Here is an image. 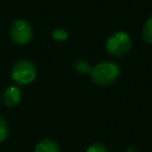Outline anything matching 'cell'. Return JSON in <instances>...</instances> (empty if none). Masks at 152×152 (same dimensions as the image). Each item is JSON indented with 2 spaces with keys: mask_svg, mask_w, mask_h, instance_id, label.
<instances>
[{
  "mask_svg": "<svg viewBox=\"0 0 152 152\" xmlns=\"http://www.w3.org/2000/svg\"><path fill=\"white\" fill-rule=\"evenodd\" d=\"M21 99H23V93H21V89L18 86L7 87L5 89L2 96H1V101L8 108H13V107L18 106L20 103Z\"/></svg>",
  "mask_w": 152,
  "mask_h": 152,
  "instance_id": "cell-5",
  "label": "cell"
},
{
  "mask_svg": "<svg viewBox=\"0 0 152 152\" xmlns=\"http://www.w3.org/2000/svg\"><path fill=\"white\" fill-rule=\"evenodd\" d=\"M132 48L131 36L125 31H118L110 34L104 44L106 52L113 57H122L129 52Z\"/></svg>",
  "mask_w": 152,
  "mask_h": 152,
  "instance_id": "cell-3",
  "label": "cell"
},
{
  "mask_svg": "<svg viewBox=\"0 0 152 152\" xmlns=\"http://www.w3.org/2000/svg\"><path fill=\"white\" fill-rule=\"evenodd\" d=\"M34 152H61V147L52 139H42L37 142Z\"/></svg>",
  "mask_w": 152,
  "mask_h": 152,
  "instance_id": "cell-6",
  "label": "cell"
},
{
  "mask_svg": "<svg viewBox=\"0 0 152 152\" xmlns=\"http://www.w3.org/2000/svg\"><path fill=\"white\" fill-rule=\"evenodd\" d=\"M37 76V68L30 59H19L11 69V80L17 86H28Z\"/></svg>",
  "mask_w": 152,
  "mask_h": 152,
  "instance_id": "cell-2",
  "label": "cell"
},
{
  "mask_svg": "<svg viewBox=\"0 0 152 152\" xmlns=\"http://www.w3.org/2000/svg\"><path fill=\"white\" fill-rule=\"evenodd\" d=\"M120 72L121 69L118 63L113 61H102L91 66L89 76L94 84L99 87H108L119 78Z\"/></svg>",
  "mask_w": 152,
  "mask_h": 152,
  "instance_id": "cell-1",
  "label": "cell"
},
{
  "mask_svg": "<svg viewBox=\"0 0 152 152\" xmlns=\"http://www.w3.org/2000/svg\"><path fill=\"white\" fill-rule=\"evenodd\" d=\"M74 69L75 71H77L78 74H82V75H89L90 70H91V65L84 61V59H78L74 63Z\"/></svg>",
  "mask_w": 152,
  "mask_h": 152,
  "instance_id": "cell-8",
  "label": "cell"
},
{
  "mask_svg": "<svg viewBox=\"0 0 152 152\" xmlns=\"http://www.w3.org/2000/svg\"><path fill=\"white\" fill-rule=\"evenodd\" d=\"M141 34H142V39H144L147 44L152 45V15H150V17L145 20V23H144V25H142Z\"/></svg>",
  "mask_w": 152,
  "mask_h": 152,
  "instance_id": "cell-7",
  "label": "cell"
},
{
  "mask_svg": "<svg viewBox=\"0 0 152 152\" xmlns=\"http://www.w3.org/2000/svg\"><path fill=\"white\" fill-rule=\"evenodd\" d=\"M0 102H1V96H0Z\"/></svg>",
  "mask_w": 152,
  "mask_h": 152,
  "instance_id": "cell-12",
  "label": "cell"
},
{
  "mask_svg": "<svg viewBox=\"0 0 152 152\" xmlns=\"http://www.w3.org/2000/svg\"><path fill=\"white\" fill-rule=\"evenodd\" d=\"M51 38L55 42H65L69 38V31L62 27H57L51 32Z\"/></svg>",
  "mask_w": 152,
  "mask_h": 152,
  "instance_id": "cell-9",
  "label": "cell"
},
{
  "mask_svg": "<svg viewBox=\"0 0 152 152\" xmlns=\"http://www.w3.org/2000/svg\"><path fill=\"white\" fill-rule=\"evenodd\" d=\"M86 152H108V151H107V148H106V146L103 144H101V142H94V144H91V145L88 146V148H87Z\"/></svg>",
  "mask_w": 152,
  "mask_h": 152,
  "instance_id": "cell-11",
  "label": "cell"
},
{
  "mask_svg": "<svg viewBox=\"0 0 152 152\" xmlns=\"http://www.w3.org/2000/svg\"><path fill=\"white\" fill-rule=\"evenodd\" d=\"M8 135V126L4 118L0 116V142H2Z\"/></svg>",
  "mask_w": 152,
  "mask_h": 152,
  "instance_id": "cell-10",
  "label": "cell"
},
{
  "mask_svg": "<svg viewBox=\"0 0 152 152\" xmlns=\"http://www.w3.org/2000/svg\"><path fill=\"white\" fill-rule=\"evenodd\" d=\"M11 40L17 45H26L33 38V28L31 24L23 18L15 19L10 27Z\"/></svg>",
  "mask_w": 152,
  "mask_h": 152,
  "instance_id": "cell-4",
  "label": "cell"
}]
</instances>
